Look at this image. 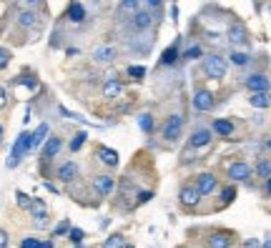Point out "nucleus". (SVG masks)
Masks as SVG:
<instances>
[{
    "label": "nucleus",
    "mask_w": 271,
    "mask_h": 248,
    "mask_svg": "<svg viewBox=\"0 0 271 248\" xmlns=\"http://www.w3.org/2000/svg\"><path fill=\"white\" fill-rule=\"evenodd\" d=\"M60 148H63V141H60L58 135H51L45 141V148H43V160H51L53 155H58Z\"/></svg>",
    "instance_id": "dca6fc26"
},
{
    "label": "nucleus",
    "mask_w": 271,
    "mask_h": 248,
    "mask_svg": "<svg viewBox=\"0 0 271 248\" xmlns=\"http://www.w3.org/2000/svg\"><path fill=\"white\" fill-rule=\"evenodd\" d=\"M234 196H236V188H224V193H221V198H224V201H226V203H229V201H234Z\"/></svg>",
    "instance_id": "ea45409f"
},
{
    "label": "nucleus",
    "mask_w": 271,
    "mask_h": 248,
    "mask_svg": "<svg viewBox=\"0 0 271 248\" xmlns=\"http://www.w3.org/2000/svg\"><path fill=\"white\" fill-rule=\"evenodd\" d=\"M269 10H271V5H269Z\"/></svg>",
    "instance_id": "864d4df0"
},
{
    "label": "nucleus",
    "mask_w": 271,
    "mask_h": 248,
    "mask_svg": "<svg viewBox=\"0 0 271 248\" xmlns=\"http://www.w3.org/2000/svg\"><path fill=\"white\" fill-rule=\"evenodd\" d=\"M15 198H18V206H20L23 211H30V208H33V201H35V198H30L28 193L18 190V193H15Z\"/></svg>",
    "instance_id": "bb28decb"
},
{
    "label": "nucleus",
    "mask_w": 271,
    "mask_h": 248,
    "mask_svg": "<svg viewBox=\"0 0 271 248\" xmlns=\"http://www.w3.org/2000/svg\"><path fill=\"white\" fill-rule=\"evenodd\" d=\"M183 58H186V61H196V58H201V48H199V45H191V48L183 53Z\"/></svg>",
    "instance_id": "72a5a7b5"
},
{
    "label": "nucleus",
    "mask_w": 271,
    "mask_h": 248,
    "mask_svg": "<svg viewBox=\"0 0 271 248\" xmlns=\"http://www.w3.org/2000/svg\"><path fill=\"white\" fill-rule=\"evenodd\" d=\"M70 241L73 243H83V238H86V233H83V228H70Z\"/></svg>",
    "instance_id": "f704fd0d"
},
{
    "label": "nucleus",
    "mask_w": 271,
    "mask_h": 248,
    "mask_svg": "<svg viewBox=\"0 0 271 248\" xmlns=\"http://www.w3.org/2000/svg\"><path fill=\"white\" fill-rule=\"evenodd\" d=\"M246 88L251 93H269L271 83H269V78H264V75H249L246 78Z\"/></svg>",
    "instance_id": "423d86ee"
},
{
    "label": "nucleus",
    "mask_w": 271,
    "mask_h": 248,
    "mask_svg": "<svg viewBox=\"0 0 271 248\" xmlns=\"http://www.w3.org/2000/svg\"><path fill=\"white\" fill-rule=\"evenodd\" d=\"M18 23H20L23 28H33V25H38V15L30 13V10H23V13L18 15Z\"/></svg>",
    "instance_id": "b1692460"
},
{
    "label": "nucleus",
    "mask_w": 271,
    "mask_h": 248,
    "mask_svg": "<svg viewBox=\"0 0 271 248\" xmlns=\"http://www.w3.org/2000/svg\"><path fill=\"white\" fill-rule=\"evenodd\" d=\"M191 148H204V146H209L211 143V130L209 128H199V130H193V135H191Z\"/></svg>",
    "instance_id": "2eb2a0df"
},
{
    "label": "nucleus",
    "mask_w": 271,
    "mask_h": 248,
    "mask_svg": "<svg viewBox=\"0 0 271 248\" xmlns=\"http://www.w3.org/2000/svg\"><path fill=\"white\" fill-rule=\"evenodd\" d=\"M8 241H10V238H8V231H3V228H0V248L8 246Z\"/></svg>",
    "instance_id": "c03bdc74"
},
{
    "label": "nucleus",
    "mask_w": 271,
    "mask_h": 248,
    "mask_svg": "<svg viewBox=\"0 0 271 248\" xmlns=\"http://www.w3.org/2000/svg\"><path fill=\"white\" fill-rule=\"evenodd\" d=\"M138 125H141L143 133H151V130H153V118H151V113H141V116H138Z\"/></svg>",
    "instance_id": "cd10ccee"
},
{
    "label": "nucleus",
    "mask_w": 271,
    "mask_h": 248,
    "mask_svg": "<svg viewBox=\"0 0 271 248\" xmlns=\"http://www.w3.org/2000/svg\"><path fill=\"white\" fill-rule=\"evenodd\" d=\"M138 201H141V203H146V201H151V193H141V196H138Z\"/></svg>",
    "instance_id": "a18cd8bd"
},
{
    "label": "nucleus",
    "mask_w": 271,
    "mask_h": 248,
    "mask_svg": "<svg viewBox=\"0 0 271 248\" xmlns=\"http://www.w3.org/2000/svg\"><path fill=\"white\" fill-rule=\"evenodd\" d=\"M176 58H179V48H176V43H174L171 48H166V50H163V58H161V63H163V65H174V63H176Z\"/></svg>",
    "instance_id": "a878e982"
},
{
    "label": "nucleus",
    "mask_w": 271,
    "mask_h": 248,
    "mask_svg": "<svg viewBox=\"0 0 271 248\" xmlns=\"http://www.w3.org/2000/svg\"><path fill=\"white\" fill-rule=\"evenodd\" d=\"M136 13H141V3L138 0H123V3H118L120 20H133Z\"/></svg>",
    "instance_id": "39448f33"
},
{
    "label": "nucleus",
    "mask_w": 271,
    "mask_h": 248,
    "mask_svg": "<svg viewBox=\"0 0 271 248\" xmlns=\"http://www.w3.org/2000/svg\"><path fill=\"white\" fill-rule=\"evenodd\" d=\"M269 148H271V141H269Z\"/></svg>",
    "instance_id": "603ef678"
},
{
    "label": "nucleus",
    "mask_w": 271,
    "mask_h": 248,
    "mask_svg": "<svg viewBox=\"0 0 271 248\" xmlns=\"http://www.w3.org/2000/svg\"><path fill=\"white\" fill-rule=\"evenodd\" d=\"M48 123H40L33 133H30V151H35V148H40L43 146V141H48Z\"/></svg>",
    "instance_id": "9b49d317"
},
{
    "label": "nucleus",
    "mask_w": 271,
    "mask_h": 248,
    "mask_svg": "<svg viewBox=\"0 0 271 248\" xmlns=\"http://www.w3.org/2000/svg\"><path fill=\"white\" fill-rule=\"evenodd\" d=\"M103 95H106V98H118L120 95V83L116 80V75H108V83H106V88H103Z\"/></svg>",
    "instance_id": "412c9836"
},
{
    "label": "nucleus",
    "mask_w": 271,
    "mask_h": 248,
    "mask_svg": "<svg viewBox=\"0 0 271 248\" xmlns=\"http://www.w3.org/2000/svg\"><path fill=\"white\" fill-rule=\"evenodd\" d=\"M45 188H48V190H51V193H56V196H58V188L53 186V183H45Z\"/></svg>",
    "instance_id": "49530a36"
},
{
    "label": "nucleus",
    "mask_w": 271,
    "mask_h": 248,
    "mask_svg": "<svg viewBox=\"0 0 271 248\" xmlns=\"http://www.w3.org/2000/svg\"><path fill=\"white\" fill-rule=\"evenodd\" d=\"M30 213H33V216H40V213H45V206H43V201H40V198H35V201H33V208H30Z\"/></svg>",
    "instance_id": "c9c22d12"
},
{
    "label": "nucleus",
    "mask_w": 271,
    "mask_h": 248,
    "mask_svg": "<svg viewBox=\"0 0 271 248\" xmlns=\"http://www.w3.org/2000/svg\"><path fill=\"white\" fill-rule=\"evenodd\" d=\"M93 188H95L101 196H111L113 188H116V183H113L111 176H95V178H93Z\"/></svg>",
    "instance_id": "ddd939ff"
},
{
    "label": "nucleus",
    "mask_w": 271,
    "mask_h": 248,
    "mask_svg": "<svg viewBox=\"0 0 271 248\" xmlns=\"http://www.w3.org/2000/svg\"><path fill=\"white\" fill-rule=\"evenodd\" d=\"M181 206H186V208H193L199 201H201V193L196 190V188H191V186H186V188H181Z\"/></svg>",
    "instance_id": "f8f14e48"
},
{
    "label": "nucleus",
    "mask_w": 271,
    "mask_h": 248,
    "mask_svg": "<svg viewBox=\"0 0 271 248\" xmlns=\"http://www.w3.org/2000/svg\"><path fill=\"white\" fill-rule=\"evenodd\" d=\"M181 128H183V118L181 116H171L166 125H163V138L166 141H176L181 135Z\"/></svg>",
    "instance_id": "7ed1b4c3"
},
{
    "label": "nucleus",
    "mask_w": 271,
    "mask_h": 248,
    "mask_svg": "<svg viewBox=\"0 0 271 248\" xmlns=\"http://www.w3.org/2000/svg\"><path fill=\"white\" fill-rule=\"evenodd\" d=\"M65 233H70V223H68V221H60L58 226L53 228V238H58V236H65Z\"/></svg>",
    "instance_id": "2f4dec72"
},
{
    "label": "nucleus",
    "mask_w": 271,
    "mask_h": 248,
    "mask_svg": "<svg viewBox=\"0 0 271 248\" xmlns=\"http://www.w3.org/2000/svg\"><path fill=\"white\" fill-rule=\"evenodd\" d=\"M266 193H269V196H271V178H269V181H266Z\"/></svg>",
    "instance_id": "de8ad7c7"
},
{
    "label": "nucleus",
    "mask_w": 271,
    "mask_h": 248,
    "mask_svg": "<svg viewBox=\"0 0 271 248\" xmlns=\"http://www.w3.org/2000/svg\"><path fill=\"white\" fill-rule=\"evenodd\" d=\"M30 153V133H20L18 138H15V143H13V151H10V158H8V168H15L20 160H23V155Z\"/></svg>",
    "instance_id": "f257e3e1"
},
{
    "label": "nucleus",
    "mask_w": 271,
    "mask_h": 248,
    "mask_svg": "<svg viewBox=\"0 0 271 248\" xmlns=\"http://www.w3.org/2000/svg\"><path fill=\"white\" fill-rule=\"evenodd\" d=\"M83 143H86V133H76L73 135V141H70V151L76 153V151H81L83 148Z\"/></svg>",
    "instance_id": "c756f323"
},
{
    "label": "nucleus",
    "mask_w": 271,
    "mask_h": 248,
    "mask_svg": "<svg viewBox=\"0 0 271 248\" xmlns=\"http://www.w3.org/2000/svg\"><path fill=\"white\" fill-rule=\"evenodd\" d=\"M229 178H231V181H249V178H251L249 163H243V160L231 163V166H229Z\"/></svg>",
    "instance_id": "20e7f679"
},
{
    "label": "nucleus",
    "mask_w": 271,
    "mask_h": 248,
    "mask_svg": "<svg viewBox=\"0 0 271 248\" xmlns=\"http://www.w3.org/2000/svg\"><path fill=\"white\" fill-rule=\"evenodd\" d=\"M213 188H216V176H213V173H201L199 181H196V190H199L201 196H209Z\"/></svg>",
    "instance_id": "4468645a"
},
{
    "label": "nucleus",
    "mask_w": 271,
    "mask_h": 248,
    "mask_svg": "<svg viewBox=\"0 0 271 248\" xmlns=\"http://www.w3.org/2000/svg\"><path fill=\"white\" fill-rule=\"evenodd\" d=\"M5 105H8V93H5V88L0 86V111H3Z\"/></svg>",
    "instance_id": "37998d69"
},
{
    "label": "nucleus",
    "mask_w": 271,
    "mask_h": 248,
    "mask_svg": "<svg viewBox=\"0 0 271 248\" xmlns=\"http://www.w3.org/2000/svg\"><path fill=\"white\" fill-rule=\"evenodd\" d=\"M68 20L76 23V25H81V23L86 20V5H83V3H70V8H68Z\"/></svg>",
    "instance_id": "f3484780"
},
{
    "label": "nucleus",
    "mask_w": 271,
    "mask_h": 248,
    "mask_svg": "<svg viewBox=\"0 0 271 248\" xmlns=\"http://www.w3.org/2000/svg\"><path fill=\"white\" fill-rule=\"evenodd\" d=\"M98 158L106 163V166H118V153L113 151V148H108V146H98Z\"/></svg>",
    "instance_id": "a211bd4d"
},
{
    "label": "nucleus",
    "mask_w": 271,
    "mask_h": 248,
    "mask_svg": "<svg viewBox=\"0 0 271 248\" xmlns=\"http://www.w3.org/2000/svg\"><path fill=\"white\" fill-rule=\"evenodd\" d=\"M193 108L201 111V113L211 111V108H213V95H211L209 91H196V95H193Z\"/></svg>",
    "instance_id": "1a4fd4ad"
},
{
    "label": "nucleus",
    "mask_w": 271,
    "mask_h": 248,
    "mask_svg": "<svg viewBox=\"0 0 271 248\" xmlns=\"http://www.w3.org/2000/svg\"><path fill=\"white\" fill-rule=\"evenodd\" d=\"M229 40H231L234 45H241V43H246V28H243L241 23H234V25L229 28Z\"/></svg>",
    "instance_id": "6ab92c4d"
},
{
    "label": "nucleus",
    "mask_w": 271,
    "mask_h": 248,
    "mask_svg": "<svg viewBox=\"0 0 271 248\" xmlns=\"http://www.w3.org/2000/svg\"><path fill=\"white\" fill-rule=\"evenodd\" d=\"M249 103H251L254 108H269L271 105V93H251Z\"/></svg>",
    "instance_id": "4be33fe9"
},
{
    "label": "nucleus",
    "mask_w": 271,
    "mask_h": 248,
    "mask_svg": "<svg viewBox=\"0 0 271 248\" xmlns=\"http://www.w3.org/2000/svg\"><path fill=\"white\" fill-rule=\"evenodd\" d=\"M261 248H271V236H269V238H266V243H264V246H261Z\"/></svg>",
    "instance_id": "09e8293b"
},
{
    "label": "nucleus",
    "mask_w": 271,
    "mask_h": 248,
    "mask_svg": "<svg viewBox=\"0 0 271 248\" xmlns=\"http://www.w3.org/2000/svg\"><path fill=\"white\" fill-rule=\"evenodd\" d=\"M209 246L211 248H229L231 246V236H229V233H213L209 238Z\"/></svg>",
    "instance_id": "aec40b11"
},
{
    "label": "nucleus",
    "mask_w": 271,
    "mask_h": 248,
    "mask_svg": "<svg viewBox=\"0 0 271 248\" xmlns=\"http://www.w3.org/2000/svg\"><path fill=\"white\" fill-rule=\"evenodd\" d=\"M256 173L261 176V178H271V160H259V166H256Z\"/></svg>",
    "instance_id": "c85d7f7f"
},
{
    "label": "nucleus",
    "mask_w": 271,
    "mask_h": 248,
    "mask_svg": "<svg viewBox=\"0 0 271 248\" xmlns=\"http://www.w3.org/2000/svg\"><path fill=\"white\" fill-rule=\"evenodd\" d=\"M40 248H53V243H51V241H48V243H43V246Z\"/></svg>",
    "instance_id": "8fccbe9b"
},
{
    "label": "nucleus",
    "mask_w": 271,
    "mask_h": 248,
    "mask_svg": "<svg viewBox=\"0 0 271 248\" xmlns=\"http://www.w3.org/2000/svg\"><path fill=\"white\" fill-rule=\"evenodd\" d=\"M15 83H23V86H28V88H33V91L38 88V80H33V78H18Z\"/></svg>",
    "instance_id": "a19ab883"
},
{
    "label": "nucleus",
    "mask_w": 271,
    "mask_h": 248,
    "mask_svg": "<svg viewBox=\"0 0 271 248\" xmlns=\"http://www.w3.org/2000/svg\"><path fill=\"white\" fill-rule=\"evenodd\" d=\"M33 226H35L38 231L48 228V226H51V221H48V213H40V216H33Z\"/></svg>",
    "instance_id": "7c9ffc66"
},
{
    "label": "nucleus",
    "mask_w": 271,
    "mask_h": 248,
    "mask_svg": "<svg viewBox=\"0 0 271 248\" xmlns=\"http://www.w3.org/2000/svg\"><path fill=\"white\" fill-rule=\"evenodd\" d=\"M204 73L213 78V80H221L226 78V61L218 58V56H206L204 58Z\"/></svg>",
    "instance_id": "f03ea898"
},
{
    "label": "nucleus",
    "mask_w": 271,
    "mask_h": 248,
    "mask_svg": "<svg viewBox=\"0 0 271 248\" xmlns=\"http://www.w3.org/2000/svg\"><path fill=\"white\" fill-rule=\"evenodd\" d=\"M243 248H261V243H259L256 238H246V241H243Z\"/></svg>",
    "instance_id": "79ce46f5"
},
{
    "label": "nucleus",
    "mask_w": 271,
    "mask_h": 248,
    "mask_svg": "<svg viewBox=\"0 0 271 248\" xmlns=\"http://www.w3.org/2000/svg\"><path fill=\"white\" fill-rule=\"evenodd\" d=\"M8 63H10V50L0 48V70H3V68H8Z\"/></svg>",
    "instance_id": "4c0bfd02"
},
{
    "label": "nucleus",
    "mask_w": 271,
    "mask_h": 248,
    "mask_svg": "<svg viewBox=\"0 0 271 248\" xmlns=\"http://www.w3.org/2000/svg\"><path fill=\"white\" fill-rule=\"evenodd\" d=\"M43 243L38 241V238H23V243H20V248H40Z\"/></svg>",
    "instance_id": "58836bf2"
},
{
    "label": "nucleus",
    "mask_w": 271,
    "mask_h": 248,
    "mask_svg": "<svg viewBox=\"0 0 271 248\" xmlns=\"http://www.w3.org/2000/svg\"><path fill=\"white\" fill-rule=\"evenodd\" d=\"M231 63H234V65H246V63H249V56H246V53H231Z\"/></svg>",
    "instance_id": "e433bc0d"
},
{
    "label": "nucleus",
    "mask_w": 271,
    "mask_h": 248,
    "mask_svg": "<svg viewBox=\"0 0 271 248\" xmlns=\"http://www.w3.org/2000/svg\"><path fill=\"white\" fill-rule=\"evenodd\" d=\"M78 178V166L73 163V160H68V163H63L58 168V181L60 183H73Z\"/></svg>",
    "instance_id": "6e6552de"
},
{
    "label": "nucleus",
    "mask_w": 271,
    "mask_h": 248,
    "mask_svg": "<svg viewBox=\"0 0 271 248\" xmlns=\"http://www.w3.org/2000/svg\"><path fill=\"white\" fill-rule=\"evenodd\" d=\"M213 130H216L218 135H224V138H226V135H231V133H234V123H231V121H216V123H213Z\"/></svg>",
    "instance_id": "393cba45"
},
{
    "label": "nucleus",
    "mask_w": 271,
    "mask_h": 248,
    "mask_svg": "<svg viewBox=\"0 0 271 248\" xmlns=\"http://www.w3.org/2000/svg\"><path fill=\"white\" fill-rule=\"evenodd\" d=\"M128 75H131L133 80H138V78L146 75V68H143V65H131V68H128Z\"/></svg>",
    "instance_id": "473e14b6"
},
{
    "label": "nucleus",
    "mask_w": 271,
    "mask_h": 248,
    "mask_svg": "<svg viewBox=\"0 0 271 248\" xmlns=\"http://www.w3.org/2000/svg\"><path fill=\"white\" fill-rule=\"evenodd\" d=\"M151 23H153V13H151V10H141V13H136V18L131 20V28H133V31H149Z\"/></svg>",
    "instance_id": "9d476101"
},
{
    "label": "nucleus",
    "mask_w": 271,
    "mask_h": 248,
    "mask_svg": "<svg viewBox=\"0 0 271 248\" xmlns=\"http://www.w3.org/2000/svg\"><path fill=\"white\" fill-rule=\"evenodd\" d=\"M101 248H126V236H123V233H113V236H108V238L103 241Z\"/></svg>",
    "instance_id": "5701e85b"
},
{
    "label": "nucleus",
    "mask_w": 271,
    "mask_h": 248,
    "mask_svg": "<svg viewBox=\"0 0 271 248\" xmlns=\"http://www.w3.org/2000/svg\"><path fill=\"white\" fill-rule=\"evenodd\" d=\"M116 48L113 45H98L95 50H93V61L95 63H103V65H108V63L116 61Z\"/></svg>",
    "instance_id": "0eeeda50"
},
{
    "label": "nucleus",
    "mask_w": 271,
    "mask_h": 248,
    "mask_svg": "<svg viewBox=\"0 0 271 248\" xmlns=\"http://www.w3.org/2000/svg\"><path fill=\"white\" fill-rule=\"evenodd\" d=\"M3 135H5V130H3V125H0V143H3Z\"/></svg>",
    "instance_id": "3c124183"
}]
</instances>
